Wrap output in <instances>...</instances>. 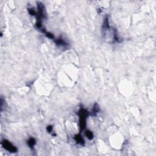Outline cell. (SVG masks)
<instances>
[{"instance_id": "cell-8", "label": "cell", "mask_w": 156, "mask_h": 156, "mask_svg": "<svg viewBox=\"0 0 156 156\" xmlns=\"http://www.w3.org/2000/svg\"><path fill=\"white\" fill-rule=\"evenodd\" d=\"M28 12L29 14H30V15H32V16H37V12H35V11L32 9H29Z\"/></svg>"}, {"instance_id": "cell-2", "label": "cell", "mask_w": 156, "mask_h": 156, "mask_svg": "<svg viewBox=\"0 0 156 156\" xmlns=\"http://www.w3.org/2000/svg\"><path fill=\"white\" fill-rule=\"evenodd\" d=\"M1 145L3 146V147L5 149H6L8 151L11 152H15L17 151V148L14 146L10 141H8L6 140H4L2 141Z\"/></svg>"}, {"instance_id": "cell-5", "label": "cell", "mask_w": 156, "mask_h": 156, "mask_svg": "<svg viewBox=\"0 0 156 156\" xmlns=\"http://www.w3.org/2000/svg\"><path fill=\"white\" fill-rule=\"evenodd\" d=\"M99 105H98V104H95V105H94V106H93V109H92V115L96 116L98 113L99 112Z\"/></svg>"}, {"instance_id": "cell-4", "label": "cell", "mask_w": 156, "mask_h": 156, "mask_svg": "<svg viewBox=\"0 0 156 156\" xmlns=\"http://www.w3.org/2000/svg\"><path fill=\"white\" fill-rule=\"evenodd\" d=\"M74 138V140H75L78 144H81V145H84V139H83V138L80 134H78V135H75Z\"/></svg>"}, {"instance_id": "cell-7", "label": "cell", "mask_w": 156, "mask_h": 156, "mask_svg": "<svg viewBox=\"0 0 156 156\" xmlns=\"http://www.w3.org/2000/svg\"><path fill=\"white\" fill-rule=\"evenodd\" d=\"M86 135L89 140H92L93 138V134L92 132L90 131H87L86 132Z\"/></svg>"}, {"instance_id": "cell-9", "label": "cell", "mask_w": 156, "mask_h": 156, "mask_svg": "<svg viewBox=\"0 0 156 156\" xmlns=\"http://www.w3.org/2000/svg\"><path fill=\"white\" fill-rule=\"evenodd\" d=\"M47 130L49 133H51L53 131V126H48L47 128Z\"/></svg>"}, {"instance_id": "cell-3", "label": "cell", "mask_w": 156, "mask_h": 156, "mask_svg": "<svg viewBox=\"0 0 156 156\" xmlns=\"http://www.w3.org/2000/svg\"><path fill=\"white\" fill-rule=\"evenodd\" d=\"M54 42H55V43H56L57 45H58V46L66 47V46H67L68 45V44L66 43V42H65L62 38H58V39H55V40H54Z\"/></svg>"}, {"instance_id": "cell-1", "label": "cell", "mask_w": 156, "mask_h": 156, "mask_svg": "<svg viewBox=\"0 0 156 156\" xmlns=\"http://www.w3.org/2000/svg\"><path fill=\"white\" fill-rule=\"evenodd\" d=\"M89 115V112L87 110L81 107L79 111V128L80 132L84 131L86 126V119Z\"/></svg>"}, {"instance_id": "cell-6", "label": "cell", "mask_w": 156, "mask_h": 156, "mask_svg": "<svg viewBox=\"0 0 156 156\" xmlns=\"http://www.w3.org/2000/svg\"><path fill=\"white\" fill-rule=\"evenodd\" d=\"M36 143V141H35V138H29L28 141H27V144H28V146L30 148H32L34 146V145Z\"/></svg>"}]
</instances>
